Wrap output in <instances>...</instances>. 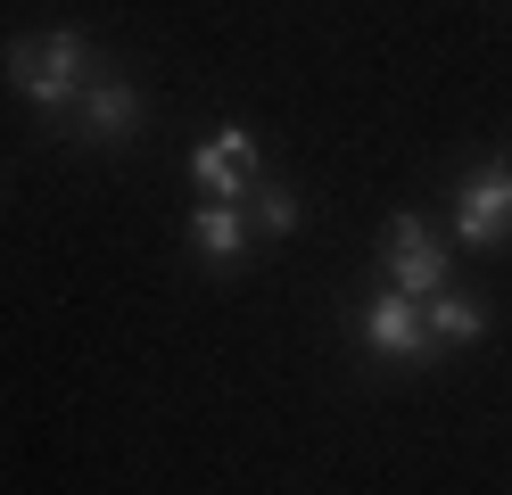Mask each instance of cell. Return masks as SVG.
I'll return each instance as SVG.
<instances>
[{
    "mask_svg": "<svg viewBox=\"0 0 512 495\" xmlns=\"http://www.w3.org/2000/svg\"><path fill=\"white\" fill-rule=\"evenodd\" d=\"M380 281L405 289V297H438L446 281H455V256H446V240L422 223V215H389L380 223Z\"/></svg>",
    "mask_w": 512,
    "mask_h": 495,
    "instance_id": "cell-2",
    "label": "cell"
},
{
    "mask_svg": "<svg viewBox=\"0 0 512 495\" xmlns=\"http://www.w3.org/2000/svg\"><path fill=\"white\" fill-rule=\"evenodd\" d=\"M356 339L380 355V363H430L438 339H430V322H422V297H405V289H380L356 306Z\"/></svg>",
    "mask_w": 512,
    "mask_h": 495,
    "instance_id": "cell-3",
    "label": "cell"
},
{
    "mask_svg": "<svg viewBox=\"0 0 512 495\" xmlns=\"http://www.w3.org/2000/svg\"><path fill=\"white\" fill-rule=\"evenodd\" d=\"M91 83V42L75 25H50V33H17L9 42V91L34 99V108H58L67 116Z\"/></svg>",
    "mask_w": 512,
    "mask_h": 495,
    "instance_id": "cell-1",
    "label": "cell"
},
{
    "mask_svg": "<svg viewBox=\"0 0 512 495\" xmlns=\"http://www.w3.org/2000/svg\"><path fill=\"white\" fill-rule=\"evenodd\" d=\"M422 322H430L438 355H446V347H479V339H488V306H479V297H463V289L422 297Z\"/></svg>",
    "mask_w": 512,
    "mask_h": 495,
    "instance_id": "cell-8",
    "label": "cell"
},
{
    "mask_svg": "<svg viewBox=\"0 0 512 495\" xmlns=\"http://www.w3.org/2000/svg\"><path fill=\"white\" fill-rule=\"evenodd\" d=\"M455 240L463 248H504L512 240V165L488 157L455 182Z\"/></svg>",
    "mask_w": 512,
    "mask_h": 495,
    "instance_id": "cell-4",
    "label": "cell"
},
{
    "mask_svg": "<svg viewBox=\"0 0 512 495\" xmlns=\"http://www.w3.org/2000/svg\"><path fill=\"white\" fill-rule=\"evenodd\" d=\"M182 240H190V256H199V264L232 273V264L256 248V223H248L240 207H215V198H199V207H190V223H182Z\"/></svg>",
    "mask_w": 512,
    "mask_h": 495,
    "instance_id": "cell-7",
    "label": "cell"
},
{
    "mask_svg": "<svg viewBox=\"0 0 512 495\" xmlns=\"http://www.w3.org/2000/svg\"><path fill=\"white\" fill-rule=\"evenodd\" d=\"M67 116H75V141L116 149V141H133V132H141V91L124 83V75H91Z\"/></svg>",
    "mask_w": 512,
    "mask_h": 495,
    "instance_id": "cell-6",
    "label": "cell"
},
{
    "mask_svg": "<svg viewBox=\"0 0 512 495\" xmlns=\"http://www.w3.org/2000/svg\"><path fill=\"white\" fill-rule=\"evenodd\" d=\"M248 198H256V231H265V240H290V231H298V198L281 182H256Z\"/></svg>",
    "mask_w": 512,
    "mask_h": 495,
    "instance_id": "cell-9",
    "label": "cell"
},
{
    "mask_svg": "<svg viewBox=\"0 0 512 495\" xmlns=\"http://www.w3.org/2000/svg\"><path fill=\"white\" fill-rule=\"evenodd\" d=\"M256 165H265V149H256V132H215V141L190 149V182H199V198H215V207H240V198L256 190Z\"/></svg>",
    "mask_w": 512,
    "mask_h": 495,
    "instance_id": "cell-5",
    "label": "cell"
}]
</instances>
